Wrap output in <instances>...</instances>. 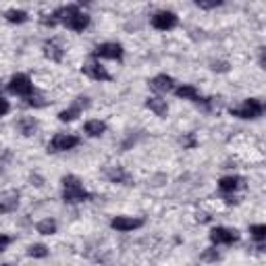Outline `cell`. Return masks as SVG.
<instances>
[{"label": "cell", "mask_w": 266, "mask_h": 266, "mask_svg": "<svg viewBox=\"0 0 266 266\" xmlns=\"http://www.w3.org/2000/svg\"><path fill=\"white\" fill-rule=\"evenodd\" d=\"M17 129L21 131V135L29 137V135H33L37 131V121L33 117H23V119L17 121Z\"/></svg>", "instance_id": "ac0fdd59"}, {"label": "cell", "mask_w": 266, "mask_h": 266, "mask_svg": "<svg viewBox=\"0 0 266 266\" xmlns=\"http://www.w3.org/2000/svg\"><path fill=\"white\" fill-rule=\"evenodd\" d=\"M218 258H220V254H218L214 248H210V250H206V252L202 254V260H204V262H216Z\"/></svg>", "instance_id": "484cf974"}, {"label": "cell", "mask_w": 266, "mask_h": 266, "mask_svg": "<svg viewBox=\"0 0 266 266\" xmlns=\"http://www.w3.org/2000/svg\"><path fill=\"white\" fill-rule=\"evenodd\" d=\"M5 19H7L9 23H17V25H21V23L27 21V13H25V11H19V9H11V11L5 13Z\"/></svg>", "instance_id": "7402d4cb"}, {"label": "cell", "mask_w": 266, "mask_h": 266, "mask_svg": "<svg viewBox=\"0 0 266 266\" xmlns=\"http://www.w3.org/2000/svg\"><path fill=\"white\" fill-rule=\"evenodd\" d=\"M125 54L123 46L117 44V42H104L100 46L94 48V56L96 58H110V60H121Z\"/></svg>", "instance_id": "52a82bcc"}, {"label": "cell", "mask_w": 266, "mask_h": 266, "mask_svg": "<svg viewBox=\"0 0 266 266\" xmlns=\"http://www.w3.org/2000/svg\"><path fill=\"white\" fill-rule=\"evenodd\" d=\"M104 175H106V179L112 181V183H121V185H131V183H133V177H131L125 169H121V167H106V169H104Z\"/></svg>", "instance_id": "30bf717a"}, {"label": "cell", "mask_w": 266, "mask_h": 266, "mask_svg": "<svg viewBox=\"0 0 266 266\" xmlns=\"http://www.w3.org/2000/svg\"><path fill=\"white\" fill-rule=\"evenodd\" d=\"M81 73L86 75V77L94 79V81H110V73L106 71V67H102L98 60H90L81 67Z\"/></svg>", "instance_id": "ba28073f"}, {"label": "cell", "mask_w": 266, "mask_h": 266, "mask_svg": "<svg viewBox=\"0 0 266 266\" xmlns=\"http://www.w3.org/2000/svg\"><path fill=\"white\" fill-rule=\"evenodd\" d=\"M9 92L15 94V96H21V98H29L33 94V84H31V79L27 77V75L17 73L9 81Z\"/></svg>", "instance_id": "3957f363"}, {"label": "cell", "mask_w": 266, "mask_h": 266, "mask_svg": "<svg viewBox=\"0 0 266 266\" xmlns=\"http://www.w3.org/2000/svg\"><path fill=\"white\" fill-rule=\"evenodd\" d=\"M27 256H31V258H46L48 256V248L44 243H33V245L27 248Z\"/></svg>", "instance_id": "603a6c76"}, {"label": "cell", "mask_w": 266, "mask_h": 266, "mask_svg": "<svg viewBox=\"0 0 266 266\" xmlns=\"http://www.w3.org/2000/svg\"><path fill=\"white\" fill-rule=\"evenodd\" d=\"M56 229H58V224H56L54 218H42L40 222L35 224V231L40 233V235H54Z\"/></svg>", "instance_id": "d6986e66"}, {"label": "cell", "mask_w": 266, "mask_h": 266, "mask_svg": "<svg viewBox=\"0 0 266 266\" xmlns=\"http://www.w3.org/2000/svg\"><path fill=\"white\" fill-rule=\"evenodd\" d=\"M11 241H13V239H11L9 235H5V233H0V252H5V250H7L9 245H11Z\"/></svg>", "instance_id": "83f0119b"}, {"label": "cell", "mask_w": 266, "mask_h": 266, "mask_svg": "<svg viewBox=\"0 0 266 266\" xmlns=\"http://www.w3.org/2000/svg\"><path fill=\"white\" fill-rule=\"evenodd\" d=\"M0 266H11V264H0Z\"/></svg>", "instance_id": "4dcf8cb0"}, {"label": "cell", "mask_w": 266, "mask_h": 266, "mask_svg": "<svg viewBox=\"0 0 266 266\" xmlns=\"http://www.w3.org/2000/svg\"><path fill=\"white\" fill-rule=\"evenodd\" d=\"M150 88L156 92H175V79L167 73H160L156 77L150 79Z\"/></svg>", "instance_id": "7c38bea8"}, {"label": "cell", "mask_w": 266, "mask_h": 266, "mask_svg": "<svg viewBox=\"0 0 266 266\" xmlns=\"http://www.w3.org/2000/svg\"><path fill=\"white\" fill-rule=\"evenodd\" d=\"M9 110H11V104H9V100H5L3 96H0V117H5Z\"/></svg>", "instance_id": "4316f807"}, {"label": "cell", "mask_w": 266, "mask_h": 266, "mask_svg": "<svg viewBox=\"0 0 266 266\" xmlns=\"http://www.w3.org/2000/svg\"><path fill=\"white\" fill-rule=\"evenodd\" d=\"M262 112H264V104L258 98H248L241 106L231 108V115L237 119H258L262 117Z\"/></svg>", "instance_id": "7a4b0ae2"}, {"label": "cell", "mask_w": 266, "mask_h": 266, "mask_svg": "<svg viewBox=\"0 0 266 266\" xmlns=\"http://www.w3.org/2000/svg\"><path fill=\"white\" fill-rule=\"evenodd\" d=\"M144 218L141 216H115L110 220V227L115 231H121V233H129V231H135L139 227H144Z\"/></svg>", "instance_id": "8992f818"}, {"label": "cell", "mask_w": 266, "mask_h": 266, "mask_svg": "<svg viewBox=\"0 0 266 266\" xmlns=\"http://www.w3.org/2000/svg\"><path fill=\"white\" fill-rule=\"evenodd\" d=\"M79 146V137L71 135V133H56L50 144H48V152H67Z\"/></svg>", "instance_id": "277c9868"}, {"label": "cell", "mask_w": 266, "mask_h": 266, "mask_svg": "<svg viewBox=\"0 0 266 266\" xmlns=\"http://www.w3.org/2000/svg\"><path fill=\"white\" fill-rule=\"evenodd\" d=\"M146 108H150L156 117H167V112H169L167 100H162V98H148L146 100Z\"/></svg>", "instance_id": "e0dca14e"}, {"label": "cell", "mask_w": 266, "mask_h": 266, "mask_svg": "<svg viewBox=\"0 0 266 266\" xmlns=\"http://www.w3.org/2000/svg\"><path fill=\"white\" fill-rule=\"evenodd\" d=\"M210 69H212V71H220V73H224V71H229V65H227V63H212Z\"/></svg>", "instance_id": "f1b7e54d"}, {"label": "cell", "mask_w": 266, "mask_h": 266, "mask_svg": "<svg viewBox=\"0 0 266 266\" xmlns=\"http://www.w3.org/2000/svg\"><path fill=\"white\" fill-rule=\"evenodd\" d=\"M63 200L67 204H79L92 200V194L86 192V187L81 185V179L75 175H65L63 177Z\"/></svg>", "instance_id": "6da1fadb"}, {"label": "cell", "mask_w": 266, "mask_h": 266, "mask_svg": "<svg viewBox=\"0 0 266 266\" xmlns=\"http://www.w3.org/2000/svg\"><path fill=\"white\" fill-rule=\"evenodd\" d=\"M196 5L200 7V9H216V7H220L222 5V0H196Z\"/></svg>", "instance_id": "d4e9b609"}, {"label": "cell", "mask_w": 266, "mask_h": 266, "mask_svg": "<svg viewBox=\"0 0 266 266\" xmlns=\"http://www.w3.org/2000/svg\"><path fill=\"white\" fill-rule=\"evenodd\" d=\"M179 17L173 11H158L154 17H152V27H156L160 31H169L173 27H177Z\"/></svg>", "instance_id": "9c48e42d"}, {"label": "cell", "mask_w": 266, "mask_h": 266, "mask_svg": "<svg viewBox=\"0 0 266 266\" xmlns=\"http://www.w3.org/2000/svg\"><path fill=\"white\" fill-rule=\"evenodd\" d=\"M17 208H19V192L11 189V192L0 194V212L9 214V212H15Z\"/></svg>", "instance_id": "8fae6325"}, {"label": "cell", "mask_w": 266, "mask_h": 266, "mask_svg": "<svg viewBox=\"0 0 266 266\" xmlns=\"http://www.w3.org/2000/svg\"><path fill=\"white\" fill-rule=\"evenodd\" d=\"M81 106L79 104H73V106H69V108H65V110H60L58 112V121H63V123H71V121H75L79 115H81Z\"/></svg>", "instance_id": "ffe728a7"}, {"label": "cell", "mask_w": 266, "mask_h": 266, "mask_svg": "<svg viewBox=\"0 0 266 266\" xmlns=\"http://www.w3.org/2000/svg\"><path fill=\"white\" fill-rule=\"evenodd\" d=\"M42 50H44V56L46 58H50V60H54V63H60L63 60V48H60V44L58 42H54V40H50V42H46L44 46H42Z\"/></svg>", "instance_id": "2e32d148"}, {"label": "cell", "mask_w": 266, "mask_h": 266, "mask_svg": "<svg viewBox=\"0 0 266 266\" xmlns=\"http://www.w3.org/2000/svg\"><path fill=\"white\" fill-rule=\"evenodd\" d=\"M175 94H177V98H181V100H192V102H200V100H202L198 88H196V86H189V84L175 88Z\"/></svg>", "instance_id": "9a60e30c"}, {"label": "cell", "mask_w": 266, "mask_h": 266, "mask_svg": "<svg viewBox=\"0 0 266 266\" xmlns=\"http://www.w3.org/2000/svg\"><path fill=\"white\" fill-rule=\"evenodd\" d=\"M183 146H185V148H194V146H196V137H194V135H187L185 141H183Z\"/></svg>", "instance_id": "f546056e"}, {"label": "cell", "mask_w": 266, "mask_h": 266, "mask_svg": "<svg viewBox=\"0 0 266 266\" xmlns=\"http://www.w3.org/2000/svg\"><path fill=\"white\" fill-rule=\"evenodd\" d=\"M210 241L214 245H229L239 241V231L237 229H227V227H214L210 231Z\"/></svg>", "instance_id": "5b68a950"}, {"label": "cell", "mask_w": 266, "mask_h": 266, "mask_svg": "<svg viewBox=\"0 0 266 266\" xmlns=\"http://www.w3.org/2000/svg\"><path fill=\"white\" fill-rule=\"evenodd\" d=\"M243 185V177H237V175H231V177H222L218 181V189L222 194H233Z\"/></svg>", "instance_id": "5bb4252c"}, {"label": "cell", "mask_w": 266, "mask_h": 266, "mask_svg": "<svg viewBox=\"0 0 266 266\" xmlns=\"http://www.w3.org/2000/svg\"><path fill=\"white\" fill-rule=\"evenodd\" d=\"M86 133L90 135V137H100L104 131H106V125L102 123V121H98V119H92V121H88L86 123Z\"/></svg>", "instance_id": "44dd1931"}, {"label": "cell", "mask_w": 266, "mask_h": 266, "mask_svg": "<svg viewBox=\"0 0 266 266\" xmlns=\"http://www.w3.org/2000/svg\"><path fill=\"white\" fill-rule=\"evenodd\" d=\"M250 235H252L258 243H262V241L266 239V224H252V227H250Z\"/></svg>", "instance_id": "cb8c5ba5"}, {"label": "cell", "mask_w": 266, "mask_h": 266, "mask_svg": "<svg viewBox=\"0 0 266 266\" xmlns=\"http://www.w3.org/2000/svg\"><path fill=\"white\" fill-rule=\"evenodd\" d=\"M90 15L88 13H84V11H77V13H75L73 17H69L63 25L65 27H69V29H73V31H84L88 25H90Z\"/></svg>", "instance_id": "4fadbf2b"}]
</instances>
